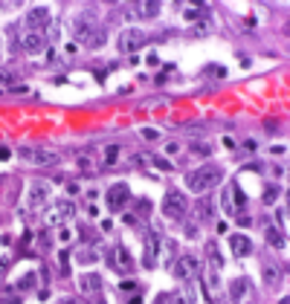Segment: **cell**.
<instances>
[{
	"instance_id": "33",
	"label": "cell",
	"mask_w": 290,
	"mask_h": 304,
	"mask_svg": "<svg viewBox=\"0 0 290 304\" xmlns=\"http://www.w3.org/2000/svg\"><path fill=\"white\" fill-rule=\"evenodd\" d=\"M235 139H232V136H224V148H229V151H232V148H235Z\"/></svg>"
},
{
	"instance_id": "9",
	"label": "cell",
	"mask_w": 290,
	"mask_h": 304,
	"mask_svg": "<svg viewBox=\"0 0 290 304\" xmlns=\"http://www.w3.org/2000/svg\"><path fill=\"white\" fill-rule=\"evenodd\" d=\"M148 41V35H145L139 27H128L122 35H119V49L122 53H134V49H139V46Z\"/></svg>"
},
{
	"instance_id": "10",
	"label": "cell",
	"mask_w": 290,
	"mask_h": 304,
	"mask_svg": "<svg viewBox=\"0 0 290 304\" xmlns=\"http://www.w3.org/2000/svg\"><path fill=\"white\" fill-rule=\"evenodd\" d=\"M160 246H163V238H160L157 232H148V238H145V252H142V267L145 269H154L157 267Z\"/></svg>"
},
{
	"instance_id": "22",
	"label": "cell",
	"mask_w": 290,
	"mask_h": 304,
	"mask_svg": "<svg viewBox=\"0 0 290 304\" xmlns=\"http://www.w3.org/2000/svg\"><path fill=\"white\" fill-rule=\"evenodd\" d=\"M267 243H270V246H276V249H281V246H284V235L279 232V229H273V226H267Z\"/></svg>"
},
{
	"instance_id": "16",
	"label": "cell",
	"mask_w": 290,
	"mask_h": 304,
	"mask_svg": "<svg viewBox=\"0 0 290 304\" xmlns=\"http://www.w3.org/2000/svg\"><path fill=\"white\" fill-rule=\"evenodd\" d=\"M46 197H50V186L46 183H32V188H29V209L41 206Z\"/></svg>"
},
{
	"instance_id": "34",
	"label": "cell",
	"mask_w": 290,
	"mask_h": 304,
	"mask_svg": "<svg viewBox=\"0 0 290 304\" xmlns=\"http://www.w3.org/2000/svg\"><path fill=\"white\" fill-rule=\"evenodd\" d=\"M38 241H41V249H46V246H50V235L41 232V238H38Z\"/></svg>"
},
{
	"instance_id": "13",
	"label": "cell",
	"mask_w": 290,
	"mask_h": 304,
	"mask_svg": "<svg viewBox=\"0 0 290 304\" xmlns=\"http://www.w3.org/2000/svg\"><path fill=\"white\" fill-rule=\"evenodd\" d=\"M229 246H232V255H235V258H247V255L253 252V241H250V235H241V232L229 235Z\"/></svg>"
},
{
	"instance_id": "40",
	"label": "cell",
	"mask_w": 290,
	"mask_h": 304,
	"mask_svg": "<svg viewBox=\"0 0 290 304\" xmlns=\"http://www.w3.org/2000/svg\"><path fill=\"white\" fill-rule=\"evenodd\" d=\"M128 304H142V298H139V295H134V298H131Z\"/></svg>"
},
{
	"instance_id": "12",
	"label": "cell",
	"mask_w": 290,
	"mask_h": 304,
	"mask_svg": "<svg viewBox=\"0 0 290 304\" xmlns=\"http://www.w3.org/2000/svg\"><path fill=\"white\" fill-rule=\"evenodd\" d=\"M20 46H23L29 55H41V53H44V46H46V38L41 35L38 29H29L27 35L20 38Z\"/></svg>"
},
{
	"instance_id": "38",
	"label": "cell",
	"mask_w": 290,
	"mask_h": 304,
	"mask_svg": "<svg viewBox=\"0 0 290 304\" xmlns=\"http://www.w3.org/2000/svg\"><path fill=\"white\" fill-rule=\"evenodd\" d=\"M61 304H84V301H79V298H61Z\"/></svg>"
},
{
	"instance_id": "17",
	"label": "cell",
	"mask_w": 290,
	"mask_h": 304,
	"mask_svg": "<svg viewBox=\"0 0 290 304\" xmlns=\"http://www.w3.org/2000/svg\"><path fill=\"white\" fill-rule=\"evenodd\" d=\"M79 284H82V293H84V295H99V293H102V278L93 275V272H90V275L84 272Z\"/></svg>"
},
{
	"instance_id": "7",
	"label": "cell",
	"mask_w": 290,
	"mask_h": 304,
	"mask_svg": "<svg viewBox=\"0 0 290 304\" xmlns=\"http://www.w3.org/2000/svg\"><path fill=\"white\" fill-rule=\"evenodd\" d=\"M172 269H174V278L186 284V281H191V278L200 272V261L195 258V255H180V258L174 261V267H172Z\"/></svg>"
},
{
	"instance_id": "32",
	"label": "cell",
	"mask_w": 290,
	"mask_h": 304,
	"mask_svg": "<svg viewBox=\"0 0 290 304\" xmlns=\"http://www.w3.org/2000/svg\"><path fill=\"white\" fill-rule=\"evenodd\" d=\"M6 269H9V258H0V278L6 275Z\"/></svg>"
},
{
	"instance_id": "23",
	"label": "cell",
	"mask_w": 290,
	"mask_h": 304,
	"mask_svg": "<svg viewBox=\"0 0 290 304\" xmlns=\"http://www.w3.org/2000/svg\"><path fill=\"white\" fill-rule=\"evenodd\" d=\"M281 188L279 186H267V191H264V203H273V200H279Z\"/></svg>"
},
{
	"instance_id": "1",
	"label": "cell",
	"mask_w": 290,
	"mask_h": 304,
	"mask_svg": "<svg viewBox=\"0 0 290 304\" xmlns=\"http://www.w3.org/2000/svg\"><path fill=\"white\" fill-rule=\"evenodd\" d=\"M221 180H224V171L218 168V165H200L198 171H191L189 177H186V186L195 194H206L209 188L221 186Z\"/></svg>"
},
{
	"instance_id": "30",
	"label": "cell",
	"mask_w": 290,
	"mask_h": 304,
	"mask_svg": "<svg viewBox=\"0 0 290 304\" xmlns=\"http://www.w3.org/2000/svg\"><path fill=\"white\" fill-rule=\"evenodd\" d=\"M198 212H200V217L206 220V217L212 215V206H209V203H200V209H198Z\"/></svg>"
},
{
	"instance_id": "3",
	"label": "cell",
	"mask_w": 290,
	"mask_h": 304,
	"mask_svg": "<svg viewBox=\"0 0 290 304\" xmlns=\"http://www.w3.org/2000/svg\"><path fill=\"white\" fill-rule=\"evenodd\" d=\"M18 154L23 157V160H32L35 165H44V168L61 165V154L53 151V148H20Z\"/></svg>"
},
{
	"instance_id": "36",
	"label": "cell",
	"mask_w": 290,
	"mask_h": 304,
	"mask_svg": "<svg viewBox=\"0 0 290 304\" xmlns=\"http://www.w3.org/2000/svg\"><path fill=\"white\" fill-rule=\"evenodd\" d=\"M279 223H281V226L287 223V209H279Z\"/></svg>"
},
{
	"instance_id": "21",
	"label": "cell",
	"mask_w": 290,
	"mask_h": 304,
	"mask_svg": "<svg viewBox=\"0 0 290 304\" xmlns=\"http://www.w3.org/2000/svg\"><path fill=\"white\" fill-rule=\"evenodd\" d=\"M76 261H79V264H84V267H87V264H96V261H99V252L93 249V246H84V249H79Z\"/></svg>"
},
{
	"instance_id": "4",
	"label": "cell",
	"mask_w": 290,
	"mask_h": 304,
	"mask_svg": "<svg viewBox=\"0 0 290 304\" xmlns=\"http://www.w3.org/2000/svg\"><path fill=\"white\" fill-rule=\"evenodd\" d=\"M186 212H189V200H186L177 188H168V191H165V200H163V215L172 217V220H180Z\"/></svg>"
},
{
	"instance_id": "19",
	"label": "cell",
	"mask_w": 290,
	"mask_h": 304,
	"mask_svg": "<svg viewBox=\"0 0 290 304\" xmlns=\"http://www.w3.org/2000/svg\"><path fill=\"white\" fill-rule=\"evenodd\" d=\"M46 20H50V9L35 6V9H29V15H27V27H41V23H46Z\"/></svg>"
},
{
	"instance_id": "14",
	"label": "cell",
	"mask_w": 290,
	"mask_h": 304,
	"mask_svg": "<svg viewBox=\"0 0 290 304\" xmlns=\"http://www.w3.org/2000/svg\"><path fill=\"white\" fill-rule=\"evenodd\" d=\"M108 261H110V267H116L119 272L134 269V258H131V252H128L125 246H116V249H113V258H108Z\"/></svg>"
},
{
	"instance_id": "41",
	"label": "cell",
	"mask_w": 290,
	"mask_h": 304,
	"mask_svg": "<svg viewBox=\"0 0 290 304\" xmlns=\"http://www.w3.org/2000/svg\"><path fill=\"white\" fill-rule=\"evenodd\" d=\"M6 304H20V301H6Z\"/></svg>"
},
{
	"instance_id": "29",
	"label": "cell",
	"mask_w": 290,
	"mask_h": 304,
	"mask_svg": "<svg viewBox=\"0 0 290 304\" xmlns=\"http://www.w3.org/2000/svg\"><path fill=\"white\" fill-rule=\"evenodd\" d=\"M142 136L145 139H160V134H157L154 128H142Z\"/></svg>"
},
{
	"instance_id": "25",
	"label": "cell",
	"mask_w": 290,
	"mask_h": 304,
	"mask_svg": "<svg viewBox=\"0 0 290 304\" xmlns=\"http://www.w3.org/2000/svg\"><path fill=\"white\" fill-rule=\"evenodd\" d=\"M58 264H61V272L67 275V272H70V255H67V252H61V255H58Z\"/></svg>"
},
{
	"instance_id": "2",
	"label": "cell",
	"mask_w": 290,
	"mask_h": 304,
	"mask_svg": "<svg viewBox=\"0 0 290 304\" xmlns=\"http://www.w3.org/2000/svg\"><path fill=\"white\" fill-rule=\"evenodd\" d=\"M72 35L79 38L82 44H87V46H99L102 41H105V32L87 18H79L76 23H72Z\"/></svg>"
},
{
	"instance_id": "31",
	"label": "cell",
	"mask_w": 290,
	"mask_h": 304,
	"mask_svg": "<svg viewBox=\"0 0 290 304\" xmlns=\"http://www.w3.org/2000/svg\"><path fill=\"white\" fill-rule=\"evenodd\" d=\"M58 238H61V241L67 243V241H70V238H72V232H70V229H67V226H61V232H58Z\"/></svg>"
},
{
	"instance_id": "5",
	"label": "cell",
	"mask_w": 290,
	"mask_h": 304,
	"mask_svg": "<svg viewBox=\"0 0 290 304\" xmlns=\"http://www.w3.org/2000/svg\"><path fill=\"white\" fill-rule=\"evenodd\" d=\"M221 203H224V209H227V215H241V212H244V206H247V194L241 191V186H238V183H232L229 188H224Z\"/></svg>"
},
{
	"instance_id": "37",
	"label": "cell",
	"mask_w": 290,
	"mask_h": 304,
	"mask_svg": "<svg viewBox=\"0 0 290 304\" xmlns=\"http://www.w3.org/2000/svg\"><path fill=\"white\" fill-rule=\"evenodd\" d=\"M165 151H168V154H177V151H180V145H177V142H168V145H165Z\"/></svg>"
},
{
	"instance_id": "8",
	"label": "cell",
	"mask_w": 290,
	"mask_h": 304,
	"mask_svg": "<svg viewBox=\"0 0 290 304\" xmlns=\"http://www.w3.org/2000/svg\"><path fill=\"white\" fill-rule=\"evenodd\" d=\"M72 215H76L72 200H58V203L46 212V223L50 226H64L67 220H72Z\"/></svg>"
},
{
	"instance_id": "26",
	"label": "cell",
	"mask_w": 290,
	"mask_h": 304,
	"mask_svg": "<svg viewBox=\"0 0 290 304\" xmlns=\"http://www.w3.org/2000/svg\"><path fill=\"white\" fill-rule=\"evenodd\" d=\"M154 304H174V295H172V293H160Z\"/></svg>"
},
{
	"instance_id": "28",
	"label": "cell",
	"mask_w": 290,
	"mask_h": 304,
	"mask_svg": "<svg viewBox=\"0 0 290 304\" xmlns=\"http://www.w3.org/2000/svg\"><path fill=\"white\" fill-rule=\"evenodd\" d=\"M116 154H119V148L113 145V148H108V154H105V160H108V165H113V160H116Z\"/></svg>"
},
{
	"instance_id": "27",
	"label": "cell",
	"mask_w": 290,
	"mask_h": 304,
	"mask_svg": "<svg viewBox=\"0 0 290 304\" xmlns=\"http://www.w3.org/2000/svg\"><path fill=\"white\" fill-rule=\"evenodd\" d=\"M191 148H195L198 154H203V157H206V154H212V145H200V142H195Z\"/></svg>"
},
{
	"instance_id": "39",
	"label": "cell",
	"mask_w": 290,
	"mask_h": 304,
	"mask_svg": "<svg viewBox=\"0 0 290 304\" xmlns=\"http://www.w3.org/2000/svg\"><path fill=\"white\" fill-rule=\"evenodd\" d=\"M0 160H9V148H0Z\"/></svg>"
},
{
	"instance_id": "42",
	"label": "cell",
	"mask_w": 290,
	"mask_h": 304,
	"mask_svg": "<svg viewBox=\"0 0 290 304\" xmlns=\"http://www.w3.org/2000/svg\"><path fill=\"white\" fill-rule=\"evenodd\" d=\"M96 304H102V301H96Z\"/></svg>"
},
{
	"instance_id": "24",
	"label": "cell",
	"mask_w": 290,
	"mask_h": 304,
	"mask_svg": "<svg viewBox=\"0 0 290 304\" xmlns=\"http://www.w3.org/2000/svg\"><path fill=\"white\" fill-rule=\"evenodd\" d=\"M32 287H35V275H32V272H29V275H23L18 281V290H32Z\"/></svg>"
},
{
	"instance_id": "35",
	"label": "cell",
	"mask_w": 290,
	"mask_h": 304,
	"mask_svg": "<svg viewBox=\"0 0 290 304\" xmlns=\"http://www.w3.org/2000/svg\"><path fill=\"white\" fill-rule=\"evenodd\" d=\"M79 165H82V168L87 171V168H90V165H93V160H90V157H82V160H79Z\"/></svg>"
},
{
	"instance_id": "11",
	"label": "cell",
	"mask_w": 290,
	"mask_h": 304,
	"mask_svg": "<svg viewBox=\"0 0 290 304\" xmlns=\"http://www.w3.org/2000/svg\"><path fill=\"white\" fill-rule=\"evenodd\" d=\"M128 200H131V188H128L125 183H113V186L108 188V209L110 212H122Z\"/></svg>"
},
{
	"instance_id": "18",
	"label": "cell",
	"mask_w": 290,
	"mask_h": 304,
	"mask_svg": "<svg viewBox=\"0 0 290 304\" xmlns=\"http://www.w3.org/2000/svg\"><path fill=\"white\" fill-rule=\"evenodd\" d=\"M206 258H209V269H212V272H221L224 258H221V249H218L215 241H206Z\"/></svg>"
},
{
	"instance_id": "20",
	"label": "cell",
	"mask_w": 290,
	"mask_h": 304,
	"mask_svg": "<svg viewBox=\"0 0 290 304\" xmlns=\"http://www.w3.org/2000/svg\"><path fill=\"white\" fill-rule=\"evenodd\" d=\"M279 278H281V269L273 261H264V281L273 287V284H279Z\"/></svg>"
},
{
	"instance_id": "6",
	"label": "cell",
	"mask_w": 290,
	"mask_h": 304,
	"mask_svg": "<svg viewBox=\"0 0 290 304\" xmlns=\"http://www.w3.org/2000/svg\"><path fill=\"white\" fill-rule=\"evenodd\" d=\"M229 298H232V304H253L255 290H253V284H250V278H235V281H229Z\"/></svg>"
},
{
	"instance_id": "15",
	"label": "cell",
	"mask_w": 290,
	"mask_h": 304,
	"mask_svg": "<svg viewBox=\"0 0 290 304\" xmlns=\"http://www.w3.org/2000/svg\"><path fill=\"white\" fill-rule=\"evenodd\" d=\"M128 15H134V18H157L160 15V3L157 0H142L134 9H128Z\"/></svg>"
}]
</instances>
